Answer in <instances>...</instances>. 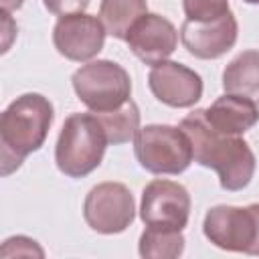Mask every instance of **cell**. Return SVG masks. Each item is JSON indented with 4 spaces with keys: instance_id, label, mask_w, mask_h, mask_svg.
I'll return each mask as SVG.
<instances>
[{
    "instance_id": "cell-1",
    "label": "cell",
    "mask_w": 259,
    "mask_h": 259,
    "mask_svg": "<svg viewBox=\"0 0 259 259\" xmlns=\"http://www.w3.org/2000/svg\"><path fill=\"white\" fill-rule=\"evenodd\" d=\"M180 127L190 138L194 162L214 170L223 190L237 192L249 186L257 168V160L241 136H225L217 132L206 121L204 109H194L188 113L180 121Z\"/></svg>"
},
{
    "instance_id": "cell-2",
    "label": "cell",
    "mask_w": 259,
    "mask_h": 259,
    "mask_svg": "<svg viewBox=\"0 0 259 259\" xmlns=\"http://www.w3.org/2000/svg\"><path fill=\"white\" fill-rule=\"evenodd\" d=\"M53 119V103L40 93H24L8 103L0 115L2 176L18 170L28 154L42 148Z\"/></svg>"
},
{
    "instance_id": "cell-3",
    "label": "cell",
    "mask_w": 259,
    "mask_h": 259,
    "mask_svg": "<svg viewBox=\"0 0 259 259\" xmlns=\"http://www.w3.org/2000/svg\"><path fill=\"white\" fill-rule=\"evenodd\" d=\"M109 146L103 123L95 111L71 113L59 132L55 164L69 178H83L99 168Z\"/></svg>"
},
{
    "instance_id": "cell-4",
    "label": "cell",
    "mask_w": 259,
    "mask_h": 259,
    "mask_svg": "<svg viewBox=\"0 0 259 259\" xmlns=\"http://www.w3.org/2000/svg\"><path fill=\"white\" fill-rule=\"evenodd\" d=\"M134 154L138 164L152 174H182L192 162V144L178 125L150 123L138 130L134 138Z\"/></svg>"
},
{
    "instance_id": "cell-5",
    "label": "cell",
    "mask_w": 259,
    "mask_h": 259,
    "mask_svg": "<svg viewBox=\"0 0 259 259\" xmlns=\"http://www.w3.org/2000/svg\"><path fill=\"white\" fill-rule=\"evenodd\" d=\"M73 89L89 111H113L132 99L130 73L115 61L97 59L81 65L71 77Z\"/></svg>"
},
{
    "instance_id": "cell-6",
    "label": "cell",
    "mask_w": 259,
    "mask_h": 259,
    "mask_svg": "<svg viewBox=\"0 0 259 259\" xmlns=\"http://www.w3.org/2000/svg\"><path fill=\"white\" fill-rule=\"evenodd\" d=\"M202 233L223 251L259 255V202L210 206L202 221Z\"/></svg>"
},
{
    "instance_id": "cell-7",
    "label": "cell",
    "mask_w": 259,
    "mask_h": 259,
    "mask_svg": "<svg viewBox=\"0 0 259 259\" xmlns=\"http://www.w3.org/2000/svg\"><path fill=\"white\" fill-rule=\"evenodd\" d=\"M83 219L99 235L123 233L136 219L134 194L121 182H99L85 196Z\"/></svg>"
},
{
    "instance_id": "cell-8",
    "label": "cell",
    "mask_w": 259,
    "mask_h": 259,
    "mask_svg": "<svg viewBox=\"0 0 259 259\" xmlns=\"http://www.w3.org/2000/svg\"><path fill=\"white\" fill-rule=\"evenodd\" d=\"M190 206V194L180 182L156 178L142 190L140 219L146 227L182 231L188 225Z\"/></svg>"
},
{
    "instance_id": "cell-9",
    "label": "cell",
    "mask_w": 259,
    "mask_h": 259,
    "mask_svg": "<svg viewBox=\"0 0 259 259\" xmlns=\"http://www.w3.org/2000/svg\"><path fill=\"white\" fill-rule=\"evenodd\" d=\"M105 26L99 16L77 12L59 16L55 28H53V45L59 55H63L69 61L85 63L93 61L105 42Z\"/></svg>"
},
{
    "instance_id": "cell-10",
    "label": "cell",
    "mask_w": 259,
    "mask_h": 259,
    "mask_svg": "<svg viewBox=\"0 0 259 259\" xmlns=\"http://www.w3.org/2000/svg\"><path fill=\"white\" fill-rule=\"evenodd\" d=\"M148 87L152 95L176 109L192 107L202 97V77L178 61H162L148 73Z\"/></svg>"
},
{
    "instance_id": "cell-11",
    "label": "cell",
    "mask_w": 259,
    "mask_h": 259,
    "mask_svg": "<svg viewBox=\"0 0 259 259\" xmlns=\"http://www.w3.org/2000/svg\"><path fill=\"white\" fill-rule=\"evenodd\" d=\"M239 36V24L229 10L214 20H184L180 26V40L184 49L202 61H212L227 55Z\"/></svg>"
},
{
    "instance_id": "cell-12",
    "label": "cell",
    "mask_w": 259,
    "mask_h": 259,
    "mask_svg": "<svg viewBox=\"0 0 259 259\" xmlns=\"http://www.w3.org/2000/svg\"><path fill=\"white\" fill-rule=\"evenodd\" d=\"M132 53L146 65L154 67L166 61L178 47L176 26L162 14L146 12L125 36Z\"/></svg>"
},
{
    "instance_id": "cell-13",
    "label": "cell",
    "mask_w": 259,
    "mask_h": 259,
    "mask_svg": "<svg viewBox=\"0 0 259 259\" xmlns=\"http://www.w3.org/2000/svg\"><path fill=\"white\" fill-rule=\"evenodd\" d=\"M204 117L225 136H243L259 121V105L247 97L225 93L204 109Z\"/></svg>"
},
{
    "instance_id": "cell-14",
    "label": "cell",
    "mask_w": 259,
    "mask_h": 259,
    "mask_svg": "<svg viewBox=\"0 0 259 259\" xmlns=\"http://www.w3.org/2000/svg\"><path fill=\"white\" fill-rule=\"evenodd\" d=\"M225 93L241 95L259 105V51L239 53L223 71Z\"/></svg>"
},
{
    "instance_id": "cell-15",
    "label": "cell",
    "mask_w": 259,
    "mask_h": 259,
    "mask_svg": "<svg viewBox=\"0 0 259 259\" xmlns=\"http://www.w3.org/2000/svg\"><path fill=\"white\" fill-rule=\"evenodd\" d=\"M148 12V0H101L99 18L113 38L125 40L130 28Z\"/></svg>"
},
{
    "instance_id": "cell-16",
    "label": "cell",
    "mask_w": 259,
    "mask_h": 259,
    "mask_svg": "<svg viewBox=\"0 0 259 259\" xmlns=\"http://www.w3.org/2000/svg\"><path fill=\"white\" fill-rule=\"evenodd\" d=\"M184 243L182 231L146 227L140 235L138 251L146 259H176L184 253Z\"/></svg>"
},
{
    "instance_id": "cell-17",
    "label": "cell",
    "mask_w": 259,
    "mask_h": 259,
    "mask_svg": "<svg viewBox=\"0 0 259 259\" xmlns=\"http://www.w3.org/2000/svg\"><path fill=\"white\" fill-rule=\"evenodd\" d=\"M97 117L103 123L107 142L113 146L134 142V138L140 130V109L132 99L113 111L97 113Z\"/></svg>"
},
{
    "instance_id": "cell-18",
    "label": "cell",
    "mask_w": 259,
    "mask_h": 259,
    "mask_svg": "<svg viewBox=\"0 0 259 259\" xmlns=\"http://www.w3.org/2000/svg\"><path fill=\"white\" fill-rule=\"evenodd\" d=\"M186 20H214L227 14L229 0H182Z\"/></svg>"
},
{
    "instance_id": "cell-19",
    "label": "cell",
    "mask_w": 259,
    "mask_h": 259,
    "mask_svg": "<svg viewBox=\"0 0 259 259\" xmlns=\"http://www.w3.org/2000/svg\"><path fill=\"white\" fill-rule=\"evenodd\" d=\"M0 255L2 257H45V251L34 239L16 235V237H8L2 243Z\"/></svg>"
},
{
    "instance_id": "cell-20",
    "label": "cell",
    "mask_w": 259,
    "mask_h": 259,
    "mask_svg": "<svg viewBox=\"0 0 259 259\" xmlns=\"http://www.w3.org/2000/svg\"><path fill=\"white\" fill-rule=\"evenodd\" d=\"M42 4L51 14L67 16V14L85 12V8L89 6V0H42Z\"/></svg>"
},
{
    "instance_id": "cell-21",
    "label": "cell",
    "mask_w": 259,
    "mask_h": 259,
    "mask_svg": "<svg viewBox=\"0 0 259 259\" xmlns=\"http://www.w3.org/2000/svg\"><path fill=\"white\" fill-rule=\"evenodd\" d=\"M0 4H2V10L14 12V10H18L24 4V0H0Z\"/></svg>"
},
{
    "instance_id": "cell-22",
    "label": "cell",
    "mask_w": 259,
    "mask_h": 259,
    "mask_svg": "<svg viewBox=\"0 0 259 259\" xmlns=\"http://www.w3.org/2000/svg\"><path fill=\"white\" fill-rule=\"evenodd\" d=\"M243 2H247V4H259V0H243Z\"/></svg>"
}]
</instances>
